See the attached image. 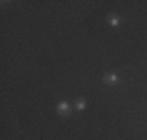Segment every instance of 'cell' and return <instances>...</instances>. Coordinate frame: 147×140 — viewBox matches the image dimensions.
<instances>
[{
  "mask_svg": "<svg viewBox=\"0 0 147 140\" xmlns=\"http://www.w3.org/2000/svg\"><path fill=\"white\" fill-rule=\"evenodd\" d=\"M119 81H121V78H119V75H117V73H114V72L107 73V75L103 76V83L105 84H116Z\"/></svg>",
  "mask_w": 147,
  "mask_h": 140,
  "instance_id": "6da1fadb",
  "label": "cell"
},
{
  "mask_svg": "<svg viewBox=\"0 0 147 140\" xmlns=\"http://www.w3.org/2000/svg\"><path fill=\"white\" fill-rule=\"evenodd\" d=\"M69 111H71V107H69V103L67 101H59L58 106H57V112L59 115H67Z\"/></svg>",
  "mask_w": 147,
  "mask_h": 140,
  "instance_id": "7a4b0ae2",
  "label": "cell"
},
{
  "mask_svg": "<svg viewBox=\"0 0 147 140\" xmlns=\"http://www.w3.org/2000/svg\"><path fill=\"white\" fill-rule=\"evenodd\" d=\"M75 109H77V111H85V109H86V101H85V98H77V100H75Z\"/></svg>",
  "mask_w": 147,
  "mask_h": 140,
  "instance_id": "3957f363",
  "label": "cell"
},
{
  "mask_svg": "<svg viewBox=\"0 0 147 140\" xmlns=\"http://www.w3.org/2000/svg\"><path fill=\"white\" fill-rule=\"evenodd\" d=\"M107 20H108V23H110L111 27H117V25H119V19H117L116 16H114V14H110Z\"/></svg>",
  "mask_w": 147,
  "mask_h": 140,
  "instance_id": "277c9868",
  "label": "cell"
}]
</instances>
